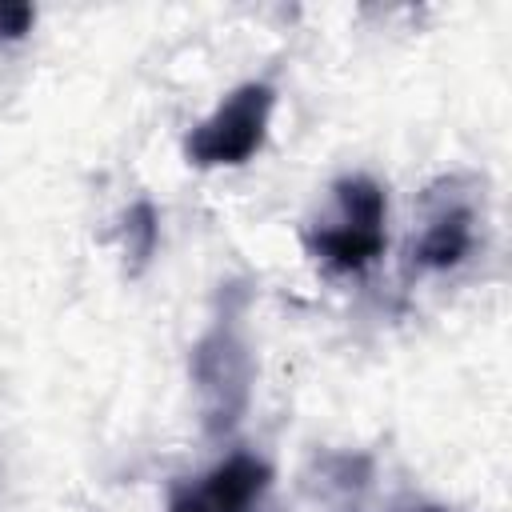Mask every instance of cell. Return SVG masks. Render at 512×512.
<instances>
[{
	"mask_svg": "<svg viewBox=\"0 0 512 512\" xmlns=\"http://www.w3.org/2000/svg\"><path fill=\"white\" fill-rule=\"evenodd\" d=\"M276 108V88L264 80H248L240 88H232L212 116H204L188 140H184V156L196 168H240L248 164L264 140H268V120Z\"/></svg>",
	"mask_w": 512,
	"mask_h": 512,
	"instance_id": "obj_3",
	"label": "cell"
},
{
	"mask_svg": "<svg viewBox=\"0 0 512 512\" xmlns=\"http://www.w3.org/2000/svg\"><path fill=\"white\" fill-rule=\"evenodd\" d=\"M412 512H452V508H440V504H424V508H412Z\"/></svg>",
	"mask_w": 512,
	"mask_h": 512,
	"instance_id": "obj_8",
	"label": "cell"
},
{
	"mask_svg": "<svg viewBox=\"0 0 512 512\" xmlns=\"http://www.w3.org/2000/svg\"><path fill=\"white\" fill-rule=\"evenodd\" d=\"M120 236H124V252H128V272H140L160 244V212L148 200H136L120 220Z\"/></svg>",
	"mask_w": 512,
	"mask_h": 512,
	"instance_id": "obj_6",
	"label": "cell"
},
{
	"mask_svg": "<svg viewBox=\"0 0 512 512\" xmlns=\"http://www.w3.org/2000/svg\"><path fill=\"white\" fill-rule=\"evenodd\" d=\"M36 24V8L32 4H12L0 0V40H24Z\"/></svg>",
	"mask_w": 512,
	"mask_h": 512,
	"instance_id": "obj_7",
	"label": "cell"
},
{
	"mask_svg": "<svg viewBox=\"0 0 512 512\" xmlns=\"http://www.w3.org/2000/svg\"><path fill=\"white\" fill-rule=\"evenodd\" d=\"M272 488V468L252 452H232L192 484H176L168 512H260Z\"/></svg>",
	"mask_w": 512,
	"mask_h": 512,
	"instance_id": "obj_5",
	"label": "cell"
},
{
	"mask_svg": "<svg viewBox=\"0 0 512 512\" xmlns=\"http://www.w3.org/2000/svg\"><path fill=\"white\" fill-rule=\"evenodd\" d=\"M192 384L200 396V416L204 428L212 436H224L240 424V416L248 412V396H252V352L248 340L240 336V324L232 312H224L192 348Z\"/></svg>",
	"mask_w": 512,
	"mask_h": 512,
	"instance_id": "obj_2",
	"label": "cell"
},
{
	"mask_svg": "<svg viewBox=\"0 0 512 512\" xmlns=\"http://www.w3.org/2000/svg\"><path fill=\"white\" fill-rule=\"evenodd\" d=\"M476 232H480V212H476L472 192L460 188V180H444V184L428 188L424 220L408 248V268L412 272L460 268L476 248Z\"/></svg>",
	"mask_w": 512,
	"mask_h": 512,
	"instance_id": "obj_4",
	"label": "cell"
},
{
	"mask_svg": "<svg viewBox=\"0 0 512 512\" xmlns=\"http://www.w3.org/2000/svg\"><path fill=\"white\" fill-rule=\"evenodd\" d=\"M388 196L372 176H340L332 184V212L320 216L304 244L336 276H356L384 256Z\"/></svg>",
	"mask_w": 512,
	"mask_h": 512,
	"instance_id": "obj_1",
	"label": "cell"
}]
</instances>
